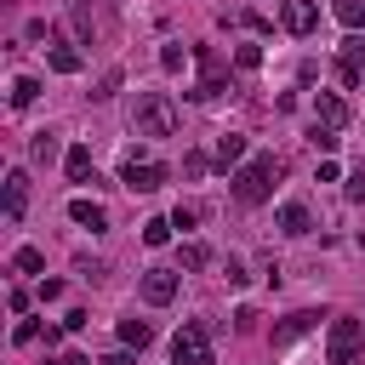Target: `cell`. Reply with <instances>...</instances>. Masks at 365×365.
I'll return each instance as SVG.
<instances>
[{
  "instance_id": "1",
  "label": "cell",
  "mask_w": 365,
  "mask_h": 365,
  "mask_svg": "<svg viewBox=\"0 0 365 365\" xmlns=\"http://www.w3.org/2000/svg\"><path fill=\"white\" fill-rule=\"evenodd\" d=\"M274 182H279V160H274V154H257V160H245V165L234 171V200H240V205H262V200L274 194Z\"/></svg>"
},
{
  "instance_id": "2",
  "label": "cell",
  "mask_w": 365,
  "mask_h": 365,
  "mask_svg": "<svg viewBox=\"0 0 365 365\" xmlns=\"http://www.w3.org/2000/svg\"><path fill=\"white\" fill-rule=\"evenodd\" d=\"M325 359H331V365H365V319H354V314L331 319V331H325Z\"/></svg>"
},
{
  "instance_id": "3",
  "label": "cell",
  "mask_w": 365,
  "mask_h": 365,
  "mask_svg": "<svg viewBox=\"0 0 365 365\" xmlns=\"http://www.w3.org/2000/svg\"><path fill=\"white\" fill-rule=\"evenodd\" d=\"M131 125H137V137H171V131H177V108H171V97H165V91H137Z\"/></svg>"
},
{
  "instance_id": "4",
  "label": "cell",
  "mask_w": 365,
  "mask_h": 365,
  "mask_svg": "<svg viewBox=\"0 0 365 365\" xmlns=\"http://www.w3.org/2000/svg\"><path fill=\"white\" fill-rule=\"evenodd\" d=\"M171 359L177 365H211V325L205 319H182V331L171 336Z\"/></svg>"
},
{
  "instance_id": "5",
  "label": "cell",
  "mask_w": 365,
  "mask_h": 365,
  "mask_svg": "<svg viewBox=\"0 0 365 365\" xmlns=\"http://www.w3.org/2000/svg\"><path fill=\"white\" fill-rule=\"evenodd\" d=\"M120 182H125L131 194H154V188L165 182V165H154V160H137V154H131V160H125V171H120Z\"/></svg>"
},
{
  "instance_id": "6",
  "label": "cell",
  "mask_w": 365,
  "mask_h": 365,
  "mask_svg": "<svg viewBox=\"0 0 365 365\" xmlns=\"http://www.w3.org/2000/svg\"><path fill=\"white\" fill-rule=\"evenodd\" d=\"M177 274L182 268H143V302L148 308H165L177 297Z\"/></svg>"
},
{
  "instance_id": "7",
  "label": "cell",
  "mask_w": 365,
  "mask_h": 365,
  "mask_svg": "<svg viewBox=\"0 0 365 365\" xmlns=\"http://www.w3.org/2000/svg\"><path fill=\"white\" fill-rule=\"evenodd\" d=\"M279 23H285V34H314L319 6H314V0H285V6H279Z\"/></svg>"
},
{
  "instance_id": "8",
  "label": "cell",
  "mask_w": 365,
  "mask_h": 365,
  "mask_svg": "<svg viewBox=\"0 0 365 365\" xmlns=\"http://www.w3.org/2000/svg\"><path fill=\"white\" fill-rule=\"evenodd\" d=\"M314 125L342 131V125H348V103H342L336 91H319V97H314Z\"/></svg>"
},
{
  "instance_id": "9",
  "label": "cell",
  "mask_w": 365,
  "mask_h": 365,
  "mask_svg": "<svg viewBox=\"0 0 365 365\" xmlns=\"http://www.w3.org/2000/svg\"><path fill=\"white\" fill-rule=\"evenodd\" d=\"M314 325H319V314H314V308H302V314H291V319H279V325H274V348H285V342H297V336H308Z\"/></svg>"
},
{
  "instance_id": "10",
  "label": "cell",
  "mask_w": 365,
  "mask_h": 365,
  "mask_svg": "<svg viewBox=\"0 0 365 365\" xmlns=\"http://www.w3.org/2000/svg\"><path fill=\"white\" fill-rule=\"evenodd\" d=\"M23 205H29V171H11L6 177V222H23Z\"/></svg>"
},
{
  "instance_id": "11",
  "label": "cell",
  "mask_w": 365,
  "mask_h": 365,
  "mask_svg": "<svg viewBox=\"0 0 365 365\" xmlns=\"http://www.w3.org/2000/svg\"><path fill=\"white\" fill-rule=\"evenodd\" d=\"M68 217H74L80 228H91V234H103V228H108V211H103L97 200H68Z\"/></svg>"
},
{
  "instance_id": "12",
  "label": "cell",
  "mask_w": 365,
  "mask_h": 365,
  "mask_svg": "<svg viewBox=\"0 0 365 365\" xmlns=\"http://www.w3.org/2000/svg\"><path fill=\"white\" fill-rule=\"evenodd\" d=\"M274 222H279V234H291V240H302V234H308V205H302V200H285Z\"/></svg>"
},
{
  "instance_id": "13",
  "label": "cell",
  "mask_w": 365,
  "mask_h": 365,
  "mask_svg": "<svg viewBox=\"0 0 365 365\" xmlns=\"http://www.w3.org/2000/svg\"><path fill=\"white\" fill-rule=\"evenodd\" d=\"M240 160H245V137H240V131H222V137H217V165L228 171V165H240Z\"/></svg>"
},
{
  "instance_id": "14",
  "label": "cell",
  "mask_w": 365,
  "mask_h": 365,
  "mask_svg": "<svg viewBox=\"0 0 365 365\" xmlns=\"http://www.w3.org/2000/svg\"><path fill=\"white\" fill-rule=\"evenodd\" d=\"M63 165H68V182H97V177H91V148H86V143H74Z\"/></svg>"
},
{
  "instance_id": "15",
  "label": "cell",
  "mask_w": 365,
  "mask_h": 365,
  "mask_svg": "<svg viewBox=\"0 0 365 365\" xmlns=\"http://www.w3.org/2000/svg\"><path fill=\"white\" fill-rule=\"evenodd\" d=\"M120 342H125V348H148V342H154V325H148V319H120Z\"/></svg>"
},
{
  "instance_id": "16",
  "label": "cell",
  "mask_w": 365,
  "mask_h": 365,
  "mask_svg": "<svg viewBox=\"0 0 365 365\" xmlns=\"http://www.w3.org/2000/svg\"><path fill=\"white\" fill-rule=\"evenodd\" d=\"M331 11H336V23H342L348 34H359V23H365V0H331Z\"/></svg>"
},
{
  "instance_id": "17",
  "label": "cell",
  "mask_w": 365,
  "mask_h": 365,
  "mask_svg": "<svg viewBox=\"0 0 365 365\" xmlns=\"http://www.w3.org/2000/svg\"><path fill=\"white\" fill-rule=\"evenodd\" d=\"M29 160H34V165H51V160H57V131H34Z\"/></svg>"
},
{
  "instance_id": "18",
  "label": "cell",
  "mask_w": 365,
  "mask_h": 365,
  "mask_svg": "<svg viewBox=\"0 0 365 365\" xmlns=\"http://www.w3.org/2000/svg\"><path fill=\"white\" fill-rule=\"evenodd\" d=\"M177 262H182V274H200V268L211 262V245H200V240H188V245L177 251Z\"/></svg>"
},
{
  "instance_id": "19",
  "label": "cell",
  "mask_w": 365,
  "mask_h": 365,
  "mask_svg": "<svg viewBox=\"0 0 365 365\" xmlns=\"http://www.w3.org/2000/svg\"><path fill=\"white\" fill-rule=\"evenodd\" d=\"M46 63H51L57 74H80V63H86V57H80L74 46H51V57H46Z\"/></svg>"
},
{
  "instance_id": "20",
  "label": "cell",
  "mask_w": 365,
  "mask_h": 365,
  "mask_svg": "<svg viewBox=\"0 0 365 365\" xmlns=\"http://www.w3.org/2000/svg\"><path fill=\"white\" fill-rule=\"evenodd\" d=\"M34 97H40V80H29V74H17V80H11V108H29Z\"/></svg>"
},
{
  "instance_id": "21",
  "label": "cell",
  "mask_w": 365,
  "mask_h": 365,
  "mask_svg": "<svg viewBox=\"0 0 365 365\" xmlns=\"http://www.w3.org/2000/svg\"><path fill=\"white\" fill-rule=\"evenodd\" d=\"M11 268H17V274H40V268H46V257H40L34 245H17V251H11Z\"/></svg>"
},
{
  "instance_id": "22",
  "label": "cell",
  "mask_w": 365,
  "mask_h": 365,
  "mask_svg": "<svg viewBox=\"0 0 365 365\" xmlns=\"http://www.w3.org/2000/svg\"><path fill=\"white\" fill-rule=\"evenodd\" d=\"M171 240V217H148L143 222V245H165Z\"/></svg>"
},
{
  "instance_id": "23",
  "label": "cell",
  "mask_w": 365,
  "mask_h": 365,
  "mask_svg": "<svg viewBox=\"0 0 365 365\" xmlns=\"http://www.w3.org/2000/svg\"><path fill=\"white\" fill-rule=\"evenodd\" d=\"M342 63H354V68L365 74V34H348V40H342Z\"/></svg>"
},
{
  "instance_id": "24",
  "label": "cell",
  "mask_w": 365,
  "mask_h": 365,
  "mask_svg": "<svg viewBox=\"0 0 365 365\" xmlns=\"http://www.w3.org/2000/svg\"><path fill=\"white\" fill-rule=\"evenodd\" d=\"M182 57H188V51H182L177 40H171V46H160V68H182Z\"/></svg>"
},
{
  "instance_id": "25",
  "label": "cell",
  "mask_w": 365,
  "mask_h": 365,
  "mask_svg": "<svg viewBox=\"0 0 365 365\" xmlns=\"http://www.w3.org/2000/svg\"><path fill=\"white\" fill-rule=\"evenodd\" d=\"M234 63H240V68H262V46H240Z\"/></svg>"
},
{
  "instance_id": "26",
  "label": "cell",
  "mask_w": 365,
  "mask_h": 365,
  "mask_svg": "<svg viewBox=\"0 0 365 365\" xmlns=\"http://www.w3.org/2000/svg\"><path fill=\"white\" fill-rule=\"evenodd\" d=\"M336 143H342L336 131H325V125H314V148H319V154H336Z\"/></svg>"
},
{
  "instance_id": "27",
  "label": "cell",
  "mask_w": 365,
  "mask_h": 365,
  "mask_svg": "<svg viewBox=\"0 0 365 365\" xmlns=\"http://www.w3.org/2000/svg\"><path fill=\"white\" fill-rule=\"evenodd\" d=\"M194 222H200V205H177L171 211V228H194Z\"/></svg>"
},
{
  "instance_id": "28",
  "label": "cell",
  "mask_w": 365,
  "mask_h": 365,
  "mask_svg": "<svg viewBox=\"0 0 365 365\" xmlns=\"http://www.w3.org/2000/svg\"><path fill=\"white\" fill-rule=\"evenodd\" d=\"M34 336H40V325H34V319H23V325H17V331H11V342H17V348H29V342H34Z\"/></svg>"
},
{
  "instance_id": "29",
  "label": "cell",
  "mask_w": 365,
  "mask_h": 365,
  "mask_svg": "<svg viewBox=\"0 0 365 365\" xmlns=\"http://www.w3.org/2000/svg\"><path fill=\"white\" fill-rule=\"evenodd\" d=\"M114 86H120V68H108V74L97 80V91H91V97H114Z\"/></svg>"
},
{
  "instance_id": "30",
  "label": "cell",
  "mask_w": 365,
  "mask_h": 365,
  "mask_svg": "<svg viewBox=\"0 0 365 365\" xmlns=\"http://www.w3.org/2000/svg\"><path fill=\"white\" fill-rule=\"evenodd\" d=\"M63 297V279H40V302H57Z\"/></svg>"
},
{
  "instance_id": "31",
  "label": "cell",
  "mask_w": 365,
  "mask_h": 365,
  "mask_svg": "<svg viewBox=\"0 0 365 365\" xmlns=\"http://www.w3.org/2000/svg\"><path fill=\"white\" fill-rule=\"evenodd\" d=\"M348 200H365V171H354V177H348Z\"/></svg>"
},
{
  "instance_id": "32",
  "label": "cell",
  "mask_w": 365,
  "mask_h": 365,
  "mask_svg": "<svg viewBox=\"0 0 365 365\" xmlns=\"http://www.w3.org/2000/svg\"><path fill=\"white\" fill-rule=\"evenodd\" d=\"M97 365H131V354H108V359H97Z\"/></svg>"
},
{
  "instance_id": "33",
  "label": "cell",
  "mask_w": 365,
  "mask_h": 365,
  "mask_svg": "<svg viewBox=\"0 0 365 365\" xmlns=\"http://www.w3.org/2000/svg\"><path fill=\"white\" fill-rule=\"evenodd\" d=\"M46 365H68V359H46Z\"/></svg>"
},
{
  "instance_id": "34",
  "label": "cell",
  "mask_w": 365,
  "mask_h": 365,
  "mask_svg": "<svg viewBox=\"0 0 365 365\" xmlns=\"http://www.w3.org/2000/svg\"><path fill=\"white\" fill-rule=\"evenodd\" d=\"M359 245H365V234H359Z\"/></svg>"
}]
</instances>
